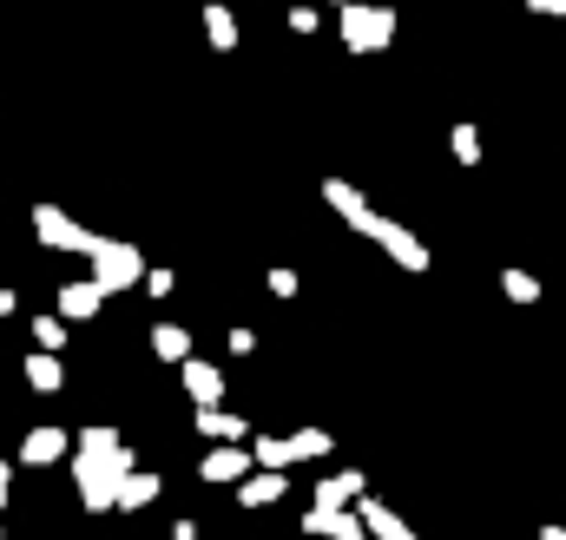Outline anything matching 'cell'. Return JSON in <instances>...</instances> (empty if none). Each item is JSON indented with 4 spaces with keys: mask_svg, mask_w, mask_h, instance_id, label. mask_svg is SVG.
I'll list each match as a JSON object with an SVG mask.
<instances>
[{
    "mask_svg": "<svg viewBox=\"0 0 566 540\" xmlns=\"http://www.w3.org/2000/svg\"><path fill=\"white\" fill-rule=\"evenodd\" d=\"M86 257H93V284L99 290H132L139 284V251H132V244H112V238H93L86 244Z\"/></svg>",
    "mask_w": 566,
    "mask_h": 540,
    "instance_id": "6da1fadb",
    "label": "cell"
},
{
    "mask_svg": "<svg viewBox=\"0 0 566 540\" xmlns=\"http://www.w3.org/2000/svg\"><path fill=\"white\" fill-rule=\"evenodd\" d=\"M389 33H395V14H389V7H343V40H349L356 53L389 47Z\"/></svg>",
    "mask_w": 566,
    "mask_h": 540,
    "instance_id": "7a4b0ae2",
    "label": "cell"
},
{
    "mask_svg": "<svg viewBox=\"0 0 566 540\" xmlns=\"http://www.w3.org/2000/svg\"><path fill=\"white\" fill-rule=\"evenodd\" d=\"M33 224H40V238H47V244H66V251H86V244H93L73 218H66V211H53V205L33 211Z\"/></svg>",
    "mask_w": 566,
    "mask_h": 540,
    "instance_id": "3957f363",
    "label": "cell"
},
{
    "mask_svg": "<svg viewBox=\"0 0 566 540\" xmlns=\"http://www.w3.org/2000/svg\"><path fill=\"white\" fill-rule=\"evenodd\" d=\"M376 244H382V251H389V257H395V264H402V270H428V251H422V244L409 238V231H402V224H389V231H382Z\"/></svg>",
    "mask_w": 566,
    "mask_h": 540,
    "instance_id": "277c9868",
    "label": "cell"
},
{
    "mask_svg": "<svg viewBox=\"0 0 566 540\" xmlns=\"http://www.w3.org/2000/svg\"><path fill=\"white\" fill-rule=\"evenodd\" d=\"M99 297H106V290H99V284H66L60 310H66V317H93V310H99Z\"/></svg>",
    "mask_w": 566,
    "mask_h": 540,
    "instance_id": "5b68a950",
    "label": "cell"
},
{
    "mask_svg": "<svg viewBox=\"0 0 566 540\" xmlns=\"http://www.w3.org/2000/svg\"><path fill=\"white\" fill-rule=\"evenodd\" d=\"M185 389H191L198 402H218V389H224V382H218V369H205V363H185Z\"/></svg>",
    "mask_w": 566,
    "mask_h": 540,
    "instance_id": "8992f818",
    "label": "cell"
},
{
    "mask_svg": "<svg viewBox=\"0 0 566 540\" xmlns=\"http://www.w3.org/2000/svg\"><path fill=\"white\" fill-rule=\"evenodd\" d=\"M205 33H211V47H237V20H231V7H205Z\"/></svg>",
    "mask_w": 566,
    "mask_h": 540,
    "instance_id": "52a82bcc",
    "label": "cell"
},
{
    "mask_svg": "<svg viewBox=\"0 0 566 540\" xmlns=\"http://www.w3.org/2000/svg\"><path fill=\"white\" fill-rule=\"evenodd\" d=\"M362 521L376 527V534H389V540H415V534H409V527H402V521H389V514H382V508H376V501H369V508H362Z\"/></svg>",
    "mask_w": 566,
    "mask_h": 540,
    "instance_id": "ba28073f",
    "label": "cell"
},
{
    "mask_svg": "<svg viewBox=\"0 0 566 540\" xmlns=\"http://www.w3.org/2000/svg\"><path fill=\"white\" fill-rule=\"evenodd\" d=\"M27 376H33V389H60V363H53V356H33Z\"/></svg>",
    "mask_w": 566,
    "mask_h": 540,
    "instance_id": "9c48e42d",
    "label": "cell"
},
{
    "mask_svg": "<svg viewBox=\"0 0 566 540\" xmlns=\"http://www.w3.org/2000/svg\"><path fill=\"white\" fill-rule=\"evenodd\" d=\"M507 297L534 303V297H540V284H534V277H527V270H507Z\"/></svg>",
    "mask_w": 566,
    "mask_h": 540,
    "instance_id": "30bf717a",
    "label": "cell"
},
{
    "mask_svg": "<svg viewBox=\"0 0 566 540\" xmlns=\"http://www.w3.org/2000/svg\"><path fill=\"white\" fill-rule=\"evenodd\" d=\"M152 343H158V356H185V350H191V343H185V330H172V323H165V330H158Z\"/></svg>",
    "mask_w": 566,
    "mask_h": 540,
    "instance_id": "8fae6325",
    "label": "cell"
},
{
    "mask_svg": "<svg viewBox=\"0 0 566 540\" xmlns=\"http://www.w3.org/2000/svg\"><path fill=\"white\" fill-rule=\"evenodd\" d=\"M47 455H60V435H53V429H40V435L27 442V461H47Z\"/></svg>",
    "mask_w": 566,
    "mask_h": 540,
    "instance_id": "7c38bea8",
    "label": "cell"
},
{
    "mask_svg": "<svg viewBox=\"0 0 566 540\" xmlns=\"http://www.w3.org/2000/svg\"><path fill=\"white\" fill-rule=\"evenodd\" d=\"M455 159H481V139H474V126H455Z\"/></svg>",
    "mask_w": 566,
    "mask_h": 540,
    "instance_id": "4fadbf2b",
    "label": "cell"
},
{
    "mask_svg": "<svg viewBox=\"0 0 566 540\" xmlns=\"http://www.w3.org/2000/svg\"><path fill=\"white\" fill-rule=\"evenodd\" d=\"M33 330H40V343H47V350H60V343H66V330H60V323H53V317H40V323H33Z\"/></svg>",
    "mask_w": 566,
    "mask_h": 540,
    "instance_id": "5bb4252c",
    "label": "cell"
},
{
    "mask_svg": "<svg viewBox=\"0 0 566 540\" xmlns=\"http://www.w3.org/2000/svg\"><path fill=\"white\" fill-rule=\"evenodd\" d=\"M283 488V481L277 475H264V481H251V488H244V494H251V501H270V494H277Z\"/></svg>",
    "mask_w": 566,
    "mask_h": 540,
    "instance_id": "9a60e30c",
    "label": "cell"
}]
</instances>
